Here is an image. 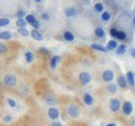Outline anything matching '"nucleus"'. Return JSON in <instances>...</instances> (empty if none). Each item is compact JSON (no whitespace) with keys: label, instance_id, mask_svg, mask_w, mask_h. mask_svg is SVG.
<instances>
[{"label":"nucleus","instance_id":"nucleus-26","mask_svg":"<svg viewBox=\"0 0 135 126\" xmlns=\"http://www.w3.org/2000/svg\"><path fill=\"white\" fill-rule=\"evenodd\" d=\"M25 19H26V21H27V22H29V23H30V24H31V25L34 23V22L36 21V19L35 17H34V15H32V14H29V15H27L26 18H25Z\"/></svg>","mask_w":135,"mask_h":126},{"label":"nucleus","instance_id":"nucleus-1","mask_svg":"<svg viewBox=\"0 0 135 126\" xmlns=\"http://www.w3.org/2000/svg\"><path fill=\"white\" fill-rule=\"evenodd\" d=\"M3 83H4L6 86L10 87V88H13L16 85L17 83V79L15 77L14 75L13 74H7L6 76L3 78Z\"/></svg>","mask_w":135,"mask_h":126},{"label":"nucleus","instance_id":"nucleus-23","mask_svg":"<svg viewBox=\"0 0 135 126\" xmlns=\"http://www.w3.org/2000/svg\"><path fill=\"white\" fill-rule=\"evenodd\" d=\"M25 25H26V24H25V21L23 19H19L16 21V25L18 27H20V28H25Z\"/></svg>","mask_w":135,"mask_h":126},{"label":"nucleus","instance_id":"nucleus-2","mask_svg":"<svg viewBox=\"0 0 135 126\" xmlns=\"http://www.w3.org/2000/svg\"><path fill=\"white\" fill-rule=\"evenodd\" d=\"M68 113L69 114L70 117H72V118H73V119L77 118V117L78 116V114H79V109H78V108L76 105L72 103V104H70L68 108Z\"/></svg>","mask_w":135,"mask_h":126},{"label":"nucleus","instance_id":"nucleus-28","mask_svg":"<svg viewBox=\"0 0 135 126\" xmlns=\"http://www.w3.org/2000/svg\"><path fill=\"white\" fill-rule=\"evenodd\" d=\"M117 38L121 40H124V39L126 38V34L124 33L123 31H118L117 32Z\"/></svg>","mask_w":135,"mask_h":126},{"label":"nucleus","instance_id":"nucleus-34","mask_svg":"<svg viewBox=\"0 0 135 126\" xmlns=\"http://www.w3.org/2000/svg\"><path fill=\"white\" fill-rule=\"evenodd\" d=\"M3 120L4 122H6V123H8V122L12 121V117L11 116H8V115H7V116H5L4 118L3 119Z\"/></svg>","mask_w":135,"mask_h":126},{"label":"nucleus","instance_id":"nucleus-42","mask_svg":"<svg viewBox=\"0 0 135 126\" xmlns=\"http://www.w3.org/2000/svg\"><path fill=\"white\" fill-rule=\"evenodd\" d=\"M0 85H1V82H0Z\"/></svg>","mask_w":135,"mask_h":126},{"label":"nucleus","instance_id":"nucleus-15","mask_svg":"<svg viewBox=\"0 0 135 126\" xmlns=\"http://www.w3.org/2000/svg\"><path fill=\"white\" fill-rule=\"evenodd\" d=\"M64 13H65V14L68 17L74 16V15L76 14V9H75L74 8H66Z\"/></svg>","mask_w":135,"mask_h":126},{"label":"nucleus","instance_id":"nucleus-30","mask_svg":"<svg viewBox=\"0 0 135 126\" xmlns=\"http://www.w3.org/2000/svg\"><path fill=\"white\" fill-rule=\"evenodd\" d=\"M7 103H8L9 106L13 107V108L16 106V103H15V101H14V100L11 99V98H8V99H7Z\"/></svg>","mask_w":135,"mask_h":126},{"label":"nucleus","instance_id":"nucleus-39","mask_svg":"<svg viewBox=\"0 0 135 126\" xmlns=\"http://www.w3.org/2000/svg\"><path fill=\"white\" fill-rule=\"evenodd\" d=\"M107 126H117V125L115 123H110L108 125H107Z\"/></svg>","mask_w":135,"mask_h":126},{"label":"nucleus","instance_id":"nucleus-41","mask_svg":"<svg viewBox=\"0 0 135 126\" xmlns=\"http://www.w3.org/2000/svg\"><path fill=\"white\" fill-rule=\"evenodd\" d=\"M134 25H135V18L134 19Z\"/></svg>","mask_w":135,"mask_h":126},{"label":"nucleus","instance_id":"nucleus-6","mask_svg":"<svg viewBox=\"0 0 135 126\" xmlns=\"http://www.w3.org/2000/svg\"><path fill=\"white\" fill-rule=\"evenodd\" d=\"M122 109H123V113H125L126 115H129L131 114L133 111V104L131 102H125L123 104V107H122Z\"/></svg>","mask_w":135,"mask_h":126},{"label":"nucleus","instance_id":"nucleus-7","mask_svg":"<svg viewBox=\"0 0 135 126\" xmlns=\"http://www.w3.org/2000/svg\"><path fill=\"white\" fill-rule=\"evenodd\" d=\"M48 116L52 120H57L59 116V111L55 108H51L48 110Z\"/></svg>","mask_w":135,"mask_h":126},{"label":"nucleus","instance_id":"nucleus-5","mask_svg":"<svg viewBox=\"0 0 135 126\" xmlns=\"http://www.w3.org/2000/svg\"><path fill=\"white\" fill-rule=\"evenodd\" d=\"M102 78H103L105 82H111L114 78V73L112 72V71H110V70L105 71L103 74H102Z\"/></svg>","mask_w":135,"mask_h":126},{"label":"nucleus","instance_id":"nucleus-17","mask_svg":"<svg viewBox=\"0 0 135 126\" xmlns=\"http://www.w3.org/2000/svg\"><path fill=\"white\" fill-rule=\"evenodd\" d=\"M117 46V41H115V40H110V41L108 42V44H107V49L109 50H114Z\"/></svg>","mask_w":135,"mask_h":126},{"label":"nucleus","instance_id":"nucleus-11","mask_svg":"<svg viewBox=\"0 0 135 126\" xmlns=\"http://www.w3.org/2000/svg\"><path fill=\"white\" fill-rule=\"evenodd\" d=\"M31 36L33 37V39H35V40H39V41H40V40H42V39H43L42 35L38 31V30H32Z\"/></svg>","mask_w":135,"mask_h":126},{"label":"nucleus","instance_id":"nucleus-36","mask_svg":"<svg viewBox=\"0 0 135 126\" xmlns=\"http://www.w3.org/2000/svg\"><path fill=\"white\" fill-rule=\"evenodd\" d=\"M42 17L44 20H48L49 19V14L47 13H43L42 14Z\"/></svg>","mask_w":135,"mask_h":126},{"label":"nucleus","instance_id":"nucleus-9","mask_svg":"<svg viewBox=\"0 0 135 126\" xmlns=\"http://www.w3.org/2000/svg\"><path fill=\"white\" fill-rule=\"evenodd\" d=\"M117 83H118L119 87H121V88H126L127 87V81H126L125 76H122V75L119 76L118 78H117Z\"/></svg>","mask_w":135,"mask_h":126},{"label":"nucleus","instance_id":"nucleus-21","mask_svg":"<svg viewBox=\"0 0 135 126\" xmlns=\"http://www.w3.org/2000/svg\"><path fill=\"white\" fill-rule=\"evenodd\" d=\"M126 52V46L124 45H120L118 47H117V53L119 54V55H122V54H124Z\"/></svg>","mask_w":135,"mask_h":126},{"label":"nucleus","instance_id":"nucleus-4","mask_svg":"<svg viewBox=\"0 0 135 126\" xmlns=\"http://www.w3.org/2000/svg\"><path fill=\"white\" fill-rule=\"evenodd\" d=\"M109 106H110V109L112 112H117L120 108V101L118 99H116V98H112L110 100Z\"/></svg>","mask_w":135,"mask_h":126},{"label":"nucleus","instance_id":"nucleus-24","mask_svg":"<svg viewBox=\"0 0 135 126\" xmlns=\"http://www.w3.org/2000/svg\"><path fill=\"white\" fill-rule=\"evenodd\" d=\"M95 9L96 10L97 12H99V13L102 12V11L104 10V6H103V4H102L101 3H95Z\"/></svg>","mask_w":135,"mask_h":126},{"label":"nucleus","instance_id":"nucleus-32","mask_svg":"<svg viewBox=\"0 0 135 126\" xmlns=\"http://www.w3.org/2000/svg\"><path fill=\"white\" fill-rule=\"evenodd\" d=\"M32 26L35 28V30H37V29H39L40 28V26H41V25H40V22L38 21V20H36L35 22H34L33 24H32Z\"/></svg>","mask_w":135,"mask_h":126},{"label":"nucleus","instance_id":"nucleus-35","mask_svg":"<svg viewBox=\"0 0 135 126\" xmlns=\"http://www.w3.org/2000/svg\"><path fill=\"white\" fill-rule=\"evenodd\" d=\"M46 101L48 103H50V104H53V103H55V99H54L53 98H47V99H46Z\"/></svg>","mask_w":135,"mask_h":126},{"label":"nucleus","instance_id":"nucleus-13","mask_svg":"<svg viewBox=\"0 0 135 126\" xmlns=\"http://www.w3.org/2000/svg\"><path fill=\"white\" fill-rule=\"evenodd\" d=\"M126 76H127V79L128 81L129 84L131 85V86H134V73L132 72V71H128V72L127 73V75H126Z\"/></svg>","mask_w":135,"mask_h":126},{"label":"nucleus","instance_id":"nucleus-20","mask_svg":"<svg viewBox=\"0 0 135 126\" xmlns=\"http://www.w3.org/2000/svg\"><path fill=\"white\" fill-rule=\"evenodd\" d=\"M18 32L22 35V36H28L29 35V30L25 28H20L18 30Z\"/></svg>","mask_w":135,"mask_h":126},{"label":"nucleus","instance_id":"nucleus-31","mask_svg":"<svg viewBox=\"0 0 135 126\" xmlns=\"http://www.w3.org/2000/svg\"><path fill=\"white\" fill-rule=\"evenodd\" d=\"M117 32H118V31H117L116 29L112 28V29H111V30H110V35H112V37H117Z\"/></svg>","mask_w":135,"mask_h":126},{"label":"nucleus","instance_id":"nucleus-8","mask_svg":"<svg viewBox=\"0 0 135 126\" xmlns=\"http://www.w3.org/2000/svg\"><path fill=\"white\" fill-rule=\"evenodd\" d=\"M90 48L94 49V50H100V51H102V52H107L108 50H107V47L103 46V45H99V44H92L91 45H90Z\"/></svg>","mask_w":135,"mask_h":126},{"label":"nucleus","instance_id":"nucleus-3","mask_svg":"<svg viewBox=\"0 0 135 126\" xmlns=\"http://www.w3.org/2000/svg\"><path fill=\"white\" fill-rule=\"evenodd\" d=\"M78 79H79L80 82L83 83L84 85H86L88 83H90V81H91V76H90V73L84 71V72H81L79 74Z\"/></svg>","mask_w":135,"mask_h":126},{"label":"nucleus","instance_id":"nucleus-12","mask_svg":"<svg viewBox=\"0 0 135 126\" xmlns=\"http://www.w3.org/2000/svg\"><path fill=\"white\" fill-rule=\"evenodd\" d=\"M59 61H60V57H59L58 56H54L52 58V60H51V63H50L51 68H52V69H55L56 66H57V62H58Z\"/></svg>","mask_w":135,"mask_h":126},{"label":"nucleus","instance_id":"nucleus-25","mask_svg":"<svg viewBox=\"0 0 135 126\" xmlns=\"http://www.w3.org/2000/svg\"><path fill=\"white\" fill-rule=\"evenodd\" d=\"M9 19H0V27H4L9 24Z\"/></svg>","mask_w":135,"mask_h":126},{"label":"nucleus","instance_id":"nucleus-18","mask_svg":"<svg viewBox=\"0 0 135 126\" xmlns=\"http://www.w3.org/2000/svg\"><path fill=\"white\" fill-rule=\"evenodd\" d=\"M25 59H26V62H27L30 63V62H33V60H34V55L31 53V52H30V51L26 52V53L25 54Z\"/></svg>","mask_w":135,"mask_h":126},{"label":"nucleus","instance_id":"nucleus-40","mask_svg":"<svg viewBox=\"0 0 135 126\" xmlns=\"http://www.w3.org/2000/svg\"><path fill=\"white\" fill-rule=\"evenodd\" d=\"M36 2H37V3H42V1H40V0H36Z\"/></svg>","mask_w":135,"mask_h":126},{"label":"nucleus","instance_id":"nucleus-19","mask_svg":"<svg viewBox=\"0 0 135 126\" xmlns=\"http://www.w3.org/2000/svg\"><path fill=\"white\" fill-rule=\"evenodd\" d=\"M95 35L98 37H103L105 35V30H103L102 28H97L95 30Z\"/></svg>","mask_w":135,"mask_h":126},{"label":"nucleus","instance_id":"nucleus-16","mask_svg":"<svg viewBox=\"0 0 135 126\" xmlns=\"http://www.w3.org/2000/svg\"><path fill=\"white\" fill-rule=\"evenodd\" d=\"M64 37L66 40H68V41H73V40H74V35L69 31H66L65 33L64 34Z\"/></svg>","mask_w":135,"mask_h":126},{"label":"nucleus","instance_id":"nucleus-29","mask_svg":"<svg viewBox=\"0 0 135 126\" xmlns=\"http://www.w3.org/2000/svg\"><path fill=\"white\" fill-rule=\"evenodd\" d=\"M7 50H8V49H7V47L5 46V45H3V44H0V54L6 53Z\"/></svg>","mask_w":135,"mask_h":126},{"label":"nucleus","instance_id":"nucleus-37","mask_svg":"<svg viewBox=\"0 0 135 126\" xmlns=\"http://www.w3.org/2000/svg\"><path fill=\"white\" fill-rule=\"evenodd\" d=\"M51 126H63L60 122H53Z\"/></svg>","mask_w":135,"mask_h":126},{"label":"nucleus","instance_id":"nucleus-22","mask_svg":"<svg viewBox=\"0 0 135 126\" xmlns=\"http://www.w3.org/2000/svg\"><path fill=\"white\" fill-rule=\"evenodd\" d=\"M101 19H102V20H104V21H109L110 19H111L110 13H109L107 11L103 12L102 14H101Z\"/></svg>","mask_w":135,"mask_h":126},{"label":"nucleus","instance_id":"nucleus-14","mask_svg":"<svg viewBox=\"0 0 135 126\" xmlns=\"http://www.w3.org/2000/svg\"><path fill=\"white\" fill-rule=\"evenodd\" d=\"M12 37V35L10 32L8 31H3L0 32V39L2 40H9L10 38Z\"/></svg>","mask_w":135,"mask_h":126},{"label":"nucleus","instance_id":"nucleus-33","mask_svg":"<svg viewBox=\"0 0 135 126\" xmlns=\"http://www.w3.org/2000/svg\"><path fill=\"white\" fill-rule=\"evenodd\" d=\"M25 15V12L23 11V10H19L18 13H17V16L20 19H22V17H24Z\"/></svg>","mask_w":135,"mask_h":126},{"label":"nucleus","instance_id":"nucleus-27","mask_svg":"<svg viewBox=\"0 0 135 126\" xmlns=\"http://www.w3.org/2000/svg\"><path fill=\"white\" fill-rule=\"evenodd\" d=\"M107 89H108V91L110 92L111 93H114L117 91V86H116L115 84H110L108 86V88H107Z\"/></svg>","mask_w":135,"mask_h":126},{"label":"nucleus","instance_id":"nucleus-38","mask_svg":"<svg viewBox=\"0 0 135 126\" xmlns=\"http://www.w3.org/2000/svg\"><path fill=\"white\" fill-rule=\"evenodd\" d=\"M130 53H131V56H132L134 58H135V48H132V49H131Z\"/></svg>","mask_w":135,"mask_h":126},{"label":"nucleus","instance_id":"nucleus-10","mask_svg":"<svg viewBox=\"0 0 135 126\" xmlns=\"http://www.w3.org/2000/svg\"><path fill=\"white\" fill-rule=\"evenodd\" d=\"M93 101H94V99L90 94H89V93H85V94L84 95V102L85 103V104L90 106V105L93 103Z\"/></svg>","mask_w":135,"mask_h":126}]
</instances>
